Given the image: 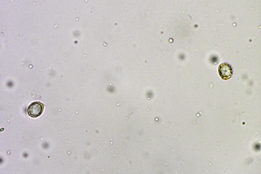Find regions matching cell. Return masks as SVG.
<instances>
[{
	"label": "cell",
	"mask_w": 261,
	"mask_h": 174,
	"mask_svg": "<svg viewBox=\"0 0 261 174\" xmlns=\"http://www.w3.org/2000/svg\"><path fill=\"white\" fill-rule=\"evenodd\" d=\"M219 76L223 79L227 80L230 79L232 74V70L230 65L226 63L220 64L218 67Z\"/></svg>",
	"instance_id": "7a4b0ae2"
},
{
	"label": "cell",
	"mask_w": 261,
	"mask_h": 174,
	"mask_svg": "<svg viewBox=\"0 0 261 174\" xmlns=\"http://www.w3.org/2000/svg\"><path fill=\"white\" fill-rule=\"evenodd\" d=\"M44 106V104L40 102H34L28 106L27 110L28 113L32 117H37L42 114Z\"/></svg>",
	"instance_id": "6da1fadb"
}]
</instances>
